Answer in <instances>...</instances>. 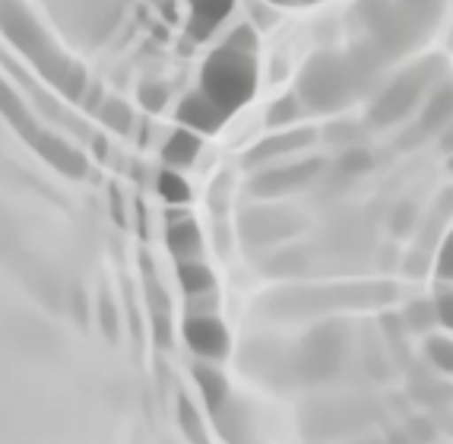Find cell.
Returning a JSON list of instances; mask_svg holds the SVG:
<instances>
[{"instance_id":"d6986e66","label":"cell","mask_w":453,"mask_h":444,"mask_svg":"<svg viewBox=\"0 0 453 444\" xmlns=\"http://www.w3.org/2000/svg\"><path fill=\"white\" fill-rule=\"evenodd\" d=\"M304 114V102L295 96H282L280 102H273L266 108V128L270 130H288L292 124H298Z\"/></svg>"},{"instance_id":"8992f818","label":"cell","mask_w":453,"mask_h":444,"mask_svg":"<svg viewBox=\"0 0 453 444\" xmlns=\"http://www.w3.org/2000/svg\"><path fill=\"white\" fill-rule=\"evenodd\" d=\"M340 355H342L340 327H318V331L304 339V347L298 349V371L308 381H320V378L336 371Z\"/></svg>"},{"instance_id":"277c9868","label":"cell","mask_w":453,"mask_h":444,"mask_svg":"<svg viewBox=\"0 0 453 444\" xmlns=\"http://www.w3.org/2000/svg\"><path fill=\"white\" fill-rule=\"evenodd\" d=\"M428 80H431L428 64L396 76V80L374 98V105H371V121H374V124H396V121H403L412 108L418 105L422 92L428 90Z\"/></svg>"},{"instance_id":"5bb4252c","label":"cell","mask_w":453,"mask_h":444,"mask_svg":"<svg viewBox=\"0 0 453 444\" xmlns=\"http://www.w3.org/2000/svg\"><path fill=\"white\" fill-rule=\"evenodd\" d=\"M450 124H453V83H444L431 92L428 102H425L418 130H422V134H441V130L450 128Z\"/></svg>"},{"instance_id":"3957f363","label":"cell","mask_w":453,"mask_h":444,"mask_svg":"<svg viewBox=\"0 0 453 444\" xmlns=\"http://www.w3.org/2000/svg\"><path fill=\"white\" fill-rule=\"evenodd\" d=\"M356 76L340 54H314L298 80V98L311 112H336L356 96Z\"/></svg>"},{"instance_id":"8fae6325","label":"cell","mask_w":453,"mask_h":444,"mask_svg":"<svg viewBox=\"0 0 453 444\" xmlns=\"http://www.w3.org/2000/svg\"><path fill=\"white\" fill-rule=\"evenodd\" d=\"M188 7H190V16H188L190 38L203 42V38H210L212 32L228 19L234 0H188Z\"/></svg>"},{"instance_id":"30bf717a","label":"cell","mask_w":453,"mask_h":444,"mask_svg":"<svg viewBox=\"0 0 453 444\" xmlns=\"http://www.w3.org/2000/svg\"><path fill=\"white\" fill-rule=\"evenodd\" d=\"M228 114L222 112L216 102H212L210 96H206L203 90L190 92V96H184V102L178 105V121H181V128L188 130H196V134H216V130L226 124Z\"/></svg>"},{"instance_id":"4dcf8cb0","label":"cell","mask_w":453,"mask_h":444,"mask_svg":"<svg viewBox=\"0 0 453 444\" xmlns=\"http://www.w3.org/2000/svg\"><path fill=\"white\" fill-rule=\"evenodd\" d=\"M438 144H441V150H444L447 156H450V152H453V124H450V128L441 130V134H438Z\"/></svg>"},{"instance_id":"83f0119b","label":"cell","mask_w":453,"mask_h":444,"mask_svg":"<svg viewBox=\"0 0 453 444\" xmlns=\"http://www.w3.org/2000/svg\"><path fill=\"white\" fill-rule=\"evenodd\" d=\"M140 102H143V108H150V112H159V108L168 102V90L159 83L143 86V90H140Z\"/></svg>"},{"instance_id":"7402d4cb","label":"cell","mask_w":453,"mask_h":444,"mask_svg":"<svg viewBox=\"0 0 453 444\" xmlns=\"http://www.w3.org/2000/svg\"><path fill=\"white\" fill-rule=\"evenodd\" d=\"M98 118H102V124L105 128H111V130H118V134H124V130L130 128V108L124 105L121 98H108L105 105L98 108Z\"/></svg>"},{"instance_id":"d6a6232c","label":"cell","mask_w":453,"mask_h":444,"mask_svg":"<svg viewBox=\"0 0 453 444\" xmlns=\"http://www.w3.org/2000/svg\"><path fill=\"white\" fill-rule=\"evenodd\" d=\"M266 4H273V7H286V4H292V0H266Z\"/></svg>"},{"instance_id":"f546056e","label":"cell","mask_w":453,"mask_h":444,"mask_svg":"<svg viewBox=\"0 0 453 444\" xmlns=\"http://www.w3.org/2000/svg\"><path fill=\"white\" fill-rule=\"evenodd\" d=\"M428 7H431V10H438V7H441V0H406L409 16H425V13H428Z\"/></svg>"},{"instance_id":"d4e9b609","label":"cell","mask_w":453,"mask_h":444,"mask_svg":"<svg viewBox=\"0 0 453 444\" xmlns=\"http://www.w3.org/2000/svg\"><path fill=\"white\" fill-rule=\"evenodd\" d=\"M178 416H181V429L190 435V441L203 444L206 441L203 422H200V413L194 409V403H190V400H181V409H178Z\"/></svg>"},{"instance_id":"9a60e30c","label":"cell","mask_w":453,"mask_h":444,"mask_svg":"<svg viewBox=\"0 0 453 444\" xmlns=\"http://www.w3.org/2000/svg\"><path fill=\"white\" fill-rule=\"evenodd\" d=\"M200 150H203L200 134H196V130H188V128H178L165 140V146H162V159H165L168 168H188L196 162Z\"/></svg>"},{"instance_id":"6da1fadb","label":"cell","mask_w":453,"mask_h":444,"mask_svg":"<svg viewBox=\"0 0 453 444\" xmlns=\"http://www.w3.org/2000/svg\"><path fill=\"white\" fill-rule=\"evenodd\" d=\"M257 35L250 26H234L232 35L206 58L200 90L226 114L248 105L257 92Z\"/></svg>"},{"instance_id":"603a6c76","label":"cell","mask_w":453,"mask_h":444,"mask_svg":"<svg viewBox=\"0 0 453 444\" xmlns=\"http://www.w3.org/2000/svg\"><path fill=\"white\" fill-rule=\"evenodd\" d=\"M428 359L434 362L444 375H453V337H431Z\"/></svg>"},{"instance_id":"e0dca14e","label":"cell","mask_w":453,"mask_h":444,"mask_svg":"<svg viewBox=\"0 0 453 444\" xmlns=\"http://www.w3.org/2000/svg\"><path fill=\"white\" fill-rule=\"evenodd\" d=\"M216 413V425H219L222 438H228L232 444H244V435H248V413H244L242 403H234V400H226L219 409H212Z\"/></svg>"},{"instance_id":"7c38bea8","label":"cell","mask_w":453,"mask_h":444,"mask_svg":"<svg viewBox=\"0 0 453 444\" xmlns=\"http://www.w3.org/2000/svg\"><path fill=\"white\" fill-rule=\"evenodd\" d=\"M0 114L10 121L16 128V134L23 136L26 144L29 146H35L42 136H45V128H38L35 124V118H32L29 112H26V105L19 102V96H16L13 90H10L4 80H0Z\"/></svg>"},{"instance_id":"ba28073f","label":"cell","mask_w":453,"mask_h":444,"mask_svg":"<svg viewBox=\"0 0 453 444\" xmlns=\"http://www.w3.org/2000/svg\"><path fill=\"white\" fill-rule=\"evenodd\" d=\"M184 343L194 355L210 362H219L228 355V331L219 317L212 315H190L184 321Z\"/></svg>"},{"instance_id":"484cf974","label":"cell","mask_w":453,"mask_h":444,"mask_svg":"<svg viewBox=\"0 0 453 444\" xmlns=\"http://www.w3.org/2000/svg\"><path fill=\"white\" fill-rule=\"evenodd\" d=\"M434 308H438V324L453 331V283H444L434 295Z\"/></svg>"},{"instance_id":"52a82bcc","label":"cell","mask_w":453,"mask_h":444,"mask_svg":"<svg viewBox=\"0 0 453 444\" xmlns=\"http://www.w3.org/2000/svg\"><path fill=\"white\" fill-rule=\"evenodd\" d=\"M318 140V134L311 128H288V130H273V136L260 140L254 150L244 152V166L248 168H264L273 166V162H280V159L292 156V152H302L308 150L311 144Z\"/></svg>"},{"instance_id":"5b68a950","label":"cell","mask_w":453,"mask_h":444,"mask_svg":"<svg viewBox=\"0 0 453 444\" xmlns=\"http://www.w3.org/2000/svg\"><path fill=\"white\" fill-rule=\"evenodd\" d=\"M324 172L320 159H304V162H273L264 166L250 178V194L273 200V197H286L298 188H308L311 181Z\"/></svg>"},{"instance_id":"e575fe53","label":"cell","mask_w":453,"mask_h":444,"mask_svg":"<svg viewBox=\"0 0 453 444\" xmlns=\"http://www.w3.org/2000/svg\"><path fill=\"white\" fill-rule=\"evenodd\" d=\"M292 4H318V0H292Z\"/></svg>"},{"instance_id":"9c48e42d","label":"cell","mask_w":453,"mask_h":444,"mask_svg":"<svg viewBox=\"0 0 453 444\" xmlns=\"http://www.w3.org/2000/svg\"><path fill=\"white\" fill-rule=\"evenodd\" d=\"M302 229V222L288 210H273V206H260V210H248L242 216V232L250 245H273Z\"/></svg>"},{"instance_id":"cb8c5ba5","label":"cell","mask_w":453,"mask_h":444,"mask_svg":"<svg viewBox=\"0 0 453 444\" xmlns=\"http://www.w3.org/2000/svg\"><path fill=\"white\" fill-rule=\"evenodd\" d=\"M371 168V156H368V150H352L349 146L346 152H342V159H340V172L346 175V178H358V175H365Z\"/></svg>"},{"instance_id":"ffe728a7","label":"cell","mask_w":453,"mask_h":444,"mask_svg":"<svg viewBox=\"0 0 453 444\" xmlns=\"http://www.w3.org/2000/svg\"><path fill=\"white\" fill-rule=\"evenodd\" d=\"M403 321H406L412 331H431V324H438V308H434V299L425 301H412V305H406V311H403Z\"/></svg>"},{"instance_id":"ac0fdd59","label":"cell","mask_w":453,"mask_h":444,"mask_svg":"<svg viewBox=\"0 0 453 444\" xmlns=\"http://www.w3.org/2000/svg\"><path fill=\"white\" fill-rule=\"evenodd\" d=\"M194 381H196V387H200V393H203L206 407H210V409H219L222 403L228 400L226 378H222L216 369H210V365H196V369H194Z\"/></svg>"},{"instance_id":"4fadbf2b","label":"cell","mask_w":453,"mask_h":444,"mask_svg":"<svg viewBox=\"0 0 453 444\" xmlns=\"http://www.w3.org/2000/svg\"><path fill=\"white\" fill-rule=\"evenodd\" d=\"M165 245L178 261H196L200 251H203V235H200V226L194 219H174L165 229Z\"/></svg>"},{"instance_id":"f1b7e54d","label":"cell","mask_w":453,"mask_h":444,"mask_svg":"<svg viewBox=\"0 0 453 444\" xmlns=\"http://www.w3.org/2000/svg\"><path fill=\"white\" fill-rule=\"evenodd\" d=\"M412 216H416V210H412V204H403L400 210L393 213V232H409V226H412Z\"/></svg>"},{"instance_id":"836d02e7","label":"cell","mask_w":453,"mask_h":444,"mask_svg":"<svg viewBox=\"0 0 453 444\" xmlns=\"http://www.w3.org/2000/svg\"><path fill=\"white\" fill-rule=\"evenodd\" d=\"M447 172L453 175V152H450V156H447Z\"/></svg>"},{"instance_id":"1f68e13d","label":"cell","mask_w":453,"mask_h":444,"mask_svg":"<svg viewBox=\"0 0 453 444\" xmlns=\"http://www.w3.org/2000/svg\"><path fill=\"white\" fill-rule=\"evenodd\" d=\"M102 311H105V331L114 337V315H111V301H108V299L102 301Z\"/></svg>"},{"instance_id":"2e32d148","label":"cell","mask_w":453,"mask_h":444,"mask_svg":"<svg viewBox=\"0 0 453 444\" xmlns=\"http://www.w3.org/2000/svg\"><path fill=\"white\" fill-rule=\"evenodd\" d=\"M178 279H181V289L196 299V295H212V286H216V277L206 264H200V257L196 261H181L178 264Z\"/></svg>"},{"instance_id":"4316f807","label":"cell","mask_w":453,"mask_h":444,"mask_svg":"<svg viewBox=\"0 0 453 444\" xmlns=\"http://www.w3.org/2000/svg\"><path fill=\"white\" fill-rule=\"evenodd\" d=\"M438 277L444 279V283H453V232L444 238V245H441V251H438Z\"/></svg>"},{"instance_id":"7a4b0ae2","label":"cell","mask_w":453,"mask_h":444,"mask_svg":"<svg viewBox=\"0 0 453 444\" xmlns=\"http://www.w3.org/2000/svg\"><path fill=\"white\" fill-rule=\"evenodd\" d=\"M0 32L7 35V42L29 60L38 74L45 76L48 83H54L67 98H80L86 90L83 70L76 67L73 60L54 45L48 32L38 26V19L19 0H0Z\"/></svg>"},{"instance_id":"44dd1931","label":"cell","mask_w":453,"mask_h":444,"mask_svg":"<svg viewBox=\"0 0 453 444\" xmlns=\"http://www.w3.org/2000/svg\"><path fill=\"white\" fill-rule=\"evenodd\" d=\"M156 188H159L162 200H168V204H188V200H190L188 181L174 172V168H168V172L159 175V184H156Z\"/></svg>"}]
</instances>
